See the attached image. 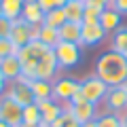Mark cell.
I'll use <instances>...</instances> for the list:
<instances>
[{"label": "cell", "mask_w": 127, "mask_h": 127, "mask_svg": "<svg viewBox=\"0 0 127 127\" xmlns=\"http://www.w3.org/2000/svg\"><path fill=\"white\" fill-rule=\"evenodd\" d=\"M93 74L106 83L108 87L125 85L127 83V57L117 51H106L95 59Z\"/></svg>", "instance_id": "obj_1"}, {"label": "cell", "mask_w": 127, "mask_h": 127, "mask_svg": "<svg viewBox=\"0 0 127 127\" xmlns=\"http://www.w3.org/2000/svg\"><path fill=\"white\" fill-rule=\"evenodd\" d=\"M0 72H2V76H4L6 83L21 78L23 74H21V62H19V57H17V55L4 57L2 62H0Z\"/></svg>", "instance_id": "obj_14"}, {"label": "cell", "mask_w": 127, "mask_h": 127, "mask_svg": "<svg viewBox=\"0 0 127 127\" xmlns=\"http://www.w3.org/2000/svg\"><path fill=\"white\" fill-rule=\"evenodd\" d=\"M81 127H97V125H95V121H89V123H83Z\"/></svg>", "instance_id": "obj_34"}, {"label": "cell", "mask_w": 127, "mask_h": 127, "mask_svg": "<svg viewBox=\"0 0 127 127\" xmlns=\"http://www.w3.org/2000/svg\"><path fill=\"white\" fill-rule=\"evenodd\" d=\"M17 127H45V125H26V123H21V125H17Z\"/></svg>", "instance_id": "obj_35"}, {"label": "cell", "mask_w": 127, "mask_h": 127, "mask_svg": "<svg viewBox=\"0 0 127 127\" xmlns=\"http://www.w3.org/2000/svg\"><path fill=\"white\" fill-rule=\"evenodd\" d=\"M64 11H66L68 21L72 23H83V19H85V2H81V0H68L64 4Z\"/></svg>", "instance_id": "obj_19"}, {"label": "cell", "mask_w": 127, "mask_h": 127, "mask_svg": "<svg viewBox=\"0 0 127 127\" xmlns=\"http://www.w3.org/2000/svg\"><path fill=\"white\" fill-rule=\"evenodd\" d=\"M81 2H85V0H81Z\"/></svg>", "instance_id": "obj_39"}, {"label": "cell", "mask_w": 127, "mask_h": 127, "mask_svg": "<svg viewBox=\"0 0 127 127\" xmlns=\"http://www.w3.org/2000/svg\"><path fill=\"white\" fill-rule=\"evenodd\" d=\"M0 17H2V6H0Z\"/></svg>", "instance_id": "obj_37"}, {"label": "cell", "mask_w": 127, "mask_h": 127, "mask_svg": "<svg viewBox=\"0 0 127 127\" xmlns=\"http://www.w3.org/2000/svg\"><path fill=\"white\" fill-rule=\"evenodd\" d=\"M121 121H123V127H127V112L121 114Z\"/></svg>", "instance_id": "obj_33"}, {"label": "cell", "mask_w": 127, "mask_h": 127, "mask_svg": "<svg viewBox=\"0 0 127 127\" xmlns=\"http://www.w3.org/2000/svg\"><path fill=\"white\" fill-rule=\"evenodd\" d=\"M78 83H81L78 93H81L87 102H91V104H95V106L104 104L106 93H108V85H106L102 78H97L95 74H89V76L81 78Z\"/></svg>", "instance_id": "obj_4"}, {"label": "cell", "mask_w": 127, "mask_h": 127, "mask_svg": "<svg viewBox=\"0 0 127 127\" xmlns=\"http://www.w3.org/2000/svg\"><path fill=\"white\" fill-rule=\"evenodd\" d=\"M51 47H45L38 40H32L30 45L21 47V49L17 51V57H19V62H21V74L28 81H34V76H36V66H38V62L45 57V53Z\"/></svg>", "instance_id": "obj_2"}, {"label": "cell", "mask_w": 127, "mask_h": 127, "mask_svg": "<svg viewBox=\"0 0 127 127\" xmlns=\"http://www.w3.org/2000/svg\"><path fill=\"white\" fill-rule=\"evenodd\" d=\"M55 59H57V66L59 70H72L76 68L83 59V47L78 42H66V40H59L55 45Z\"/></svg>", "instance_id": "obj_3"}, {"label": "cell", "mask_w": 127, "mask_h": 127, "mask_svg": "<svg viewBox=\"0 0 127 127\" xmlns=\"http://www.w3.org/2000/svg\"><path fill=\"white\" fill-rule=\"evenodd\" d=\"M38 108H40V117H42V125L49 127L51 123L55 121V119H59L64 114V110H66V106L59 104V102H55L53 97L51 100H45V102H36Z\"/></svg>", "instance_id": "obj_12"}, {"label": "cell", "mask_w": 127, "mask_h": 127, "mask_svg": "<svg viewBox=\"0 0 127 127\" xmlns=\"http://www.w3.org/2000/svg\"><path fill=\"white\" fill-rule=\"evenodd\" d=\"M11 23H13V21H9V19H4V17H0V38H9Z\"/></svg>", "instance_id": "obj_29"}, {"label": "cell", "mask_w": 127, "mask_h": 127, "mask_svg": "<svg viewBox=\"0 0 127 127\" xmlns=\"http://www.w3.org/2000/svg\"><path fill=\"white\" fill-rule=\"evenodd\" d=\"M66 110H70L72 117L76 119L81 125H83V123H89V121H95V117L100 114V106L87 102L81 93H76V95L72 97V102L66 104Z\"/></svg>", "instance_id": "obj_5"}, {"label": "cell", "mask_w": 127, "mask_h": 127, "mask_svg": "<svg viewBox=\"0 0 127 127\" xmlns=\"http://www.w3.org/2000/svg\"><path fill=\"white\" fill-rule=\"evenodd\" d=\"M49 127H81V123L72 117V112H70V110H64V114H62L59 119H55Z\"/></svg>", "instance_id": "obj_26"}, {"label": "cell", "mask_w": 127, "mask_h": 127, "mask_svg": "<svg viewBox=\"0 0 127 127\" xmlns=\"http://www.w3.org/2000/svg\"><path fill=\"white\" fill-rule=\"evenodd\" d=\"M21 19L28 21L30 26L38 28V26L45 23V11L38 6L36 0H26V2H23V9H21Z\"/></svg>", "instance_id": "obj_13"}, {"label": "cell", "mask_w": 127, "mask_h": 127, "mask_svg": "<svg viewBox=\"0 0 127 127\" xmlns=\"http://www.w3.org/2000/svg\"><path fill=\"white\" fill-rule=\"evenodd\" d=\"M26 0H0V6H2V17L9 19V21H17L21 19V9Z\"/></svg>", "instance_id": "obj_18"}, {"label": "cell", "mask_w": 127, "mask_h": 127, "mask_svg": "<svg viewBox=\"0 0 127 127\" xmlns=\"http://www.w3.org/2000/svg\"><path fill=\"white\" fill-rule=\"evenodd\" d=\"M97 21L102 23V28L106 30V34H112V32H117L119 28H121V21H123V15L119 13L117 9H112V6H106L104 11H102L100 19Z\"/></svg>", "instance_id": "obj_15"}, {"label": "cell", "mask_w": 127, "mask_h": 127, "mask_svg": "<svg viewBox=\"0 0 127 127\" xmlns=\"http://www.w3.org/2000/svg\"><path fill=\"white\" fill-rule=\"evenodd\" d=\"M34 40H38V42H42L45 47H51V49H55V45L59 42V32L55 30V28H51V26H38L36 28V36H34Z\"/></svg>", "instance_id": "obj_17"}, {"label": "cell", "mask_w": 127, "mask_h": 127, "mask_svg": "<svg viewBox=\"0 0 127 127\" xmlns=\"http://www.w3.org/2000/svg\"><path fill=\"white\" fill-rule=\"evenodd\" d=\"M78 87H81V83H78L76 78H72V76L55 78L53 81V100L66 106L68 102H72V97L78 93Z\"/></svg>", "instance_id": "obj_6"}, {"label": "cell", "mask_w": 127, "mask_h": 127, "mask_svg": "<svg viewBox=\"0 0 127 127\" xmlns=\"http://www.w3.org/2000/svg\"><path fill=\"white\" fill-rule=\"evenodd\" d=\"M106 38H108V34H106V30L102 28L100 21H83L81 23V47L83 49L97 47Z\"/></svg>", "instance_id": "obj_7"}, {"label": "cell", "mask_w": 127, "mask_h": 127, "mask_svg": "<svg viewBox=\"0 0 127 127\" xmlns=\"http://www.w3.org/2000/svg\"><path fill=\"white\" fill-rule=\"evenodd\" d=\"M112 9H117L121 15H127V0H112Z\"/></svg>", "instance_id": "obj_30"}, {"label": "cell", "mask_w": 127, "mask_h": 127, "mask_svg": "<svg viewBox=\"0 0 127 127\" xmlns=\"http://www.w3.org/2000/svg\"><path fill=\"white\" fill-rule=\"evenodd\" d=\"M66 21H68V17H66L64 6H57V9H51V11L45 13V26H51V28H55V30H59Z\"/></svg>", "instance_id": "obj_23"}, {"label": "cell", "mask_w": 127, "mask_h": 127, "mask_svg": "<svg viewBox=\"0 0 127 127\" xmlns=\"http://www.w3.org/2000/svg\"><path fill=\"white\" fill-rule=\"evenodd\" d=\"M57 32H59V40H66V42H78V45H81V23L66 21Z\"/></svg>", "instance_id": "obj_21"}, {"label": "cell", "mask_w": 127, "mask_h": 127, "mask_svg": "<svg viewBox=\"0 0 127 127\" xmlns=\"http://www.w3.org/2000/svg\"><path fill=\"white\" fill-rule=\"evenodd\" d=\"M0 127H11V125H6L4 121H0Z\"/></svg>", "instance_id": "obj_36"}, {"label": "cell", "mask_w": 127, "mask_h": 127, "mask_svg": "<svg viewBox=\"0 0 127 127\" xmlns=\"http://www.w3.org/2000/svg\"><path fill=\"white\" fill-rule=\"evenodd\" d=\"M32 93H34V100L36 102H45L53 97V81H40V78H34L30 81Z\"/></svg>", "instance_id": "obj_16"}, {"label": "cell", "mask_w": 127, "mask_h": 127, "mask_svg": "<svg viewBox=\"0 0 127 127\" xmlns=\"http://www.w3.org/2000/svg\"><path fill=\"white\" fill-rule=\"evenodd\" d=\"M125 89H127V83H125Z\"/></svg>", "instance_id": "obj_38"}, {"label": "cell", "mask_w": 127, "mask_h": 127, "mask_svg": "<svg viewBox=\"0 0 127 127\" xmlns=\"http://www.w3.org/2000/svg\"><path fill=\"white\" fill-rule=\"evenodd\" d=\"M17 47L13 45L11 38H0V62L4 57H11V55H17Z\"/></svg>", "instance_id": "obj_27"}, {"label": "cell", "mask_w": 127, "mask_h": 127, "mask_svg": "<svg viewBox=\"0 0 127 127\" xmlns=\"http://www.w3.org/2000/svg\"><path fill=\"white\" fill-rule=\"evenodd\" d=\"M9 97H13L17 104H21V106H30V104H34V93H32V87H30V81H28L26 76H21V78H17V81H11V83H6V91H4Z\"/></svg>", "instance_id": "obj_8"}, {"label": "cell", "mask_w": 127, "mask_h": 127, "mask_svg": "<svg viewBox=\"0 0 127 127\" xmlns=\"http://www.w3.org/2000/svg\"><path fill=\"white\" fill-rule=\"evenodd\" d=\"M34 36H36V28L30 26L28 21H23V19H17V21L11 23L9 38L13 40V45L17 47V49H21V47L30 45V42L34 40Z\"/></svg>", "instance_id": "obj_10"}, {"label": "cell", "mask_w": 127, "mask_h": 127, "mask_svg": "<svg viewBox=\"0 0 127 127\" xmlns=\"http://www.w3.org/2000/svg\"><path fill=\"white\" fill-rule=\"evenodd\" d=\"M110 51H117L127 57V26H121L117 32L110 34Z\"/></svg>", "instance_id": "obj_20"}, {"label": "cell", "mask_w": 127, "mask_h": 127, "mask_svg": "<svg viewBox=\"0 0 127 127\" xmlns=\"http://www.w3.org/2000/svg\"><path fill=\"white\" fill-rule=\"evenodd\" d=\"M6 91V81H4V76H2V72H0V95Z\"/></svg>", "instance_id": "obj_31"}, {"label": "cell", "mask_w": 127, "mask_h": 127, "mask_svg": "<svg viewBox=\"0 0 127 127\" xmlns=\"http://www.w3.org/2000/svg\"><path fill=\"white\" fill-rule=\"evenodd\" d=\"M95 125L97 127H123V121H121V114L110 112V110L104 108L95 117Z\"/></svg>", "instance_id": "obj_22"}, {"label": "cell", "mask_w": 127, "mask_h": 127, "mask_svg": "<svg viewBox=\"0 0 127 127\" xmlns=\"http://www.w3.org/2000/svg\"><path fill=\"white\" fill-rule=\"evenodd\" d=\"M21 123H26V125H42L40 108H38L36 102H34V104H30V106H23V117H21Z\"/></svg>", "instance_id": "obj_24"}, {"label": "cell", "mask_w": 127, "mask_h": 127, "mask_svg": "<svg viewBox=\"0 0 127 127\" xmlns=\"http://www.w3.org/2000/svg\"><path fill=\"white\" fill-rule=\"evenodd\" d=\"M106 6H102L100 2H95V0H85V19L83 21H97Z\"/></svg>", "instance_id": "obj_25"}, {"label": "cell", "mask_w": 127, "mask_h": 127, "mask_svg": "<svg viewBox=\"0 0 127 127\" xmlns=\"http://www.w3.org/2000/svg\"><path fill=\"white\" fill-rule=\"evenodd\" d=\"M21 117H23V106L17 104L6 93L0 95V121H4L11 127H17L21 125Z\"/></svg>", "instance_id": "obj_9"}, {"label": "cell", "mask_w": 127, "mask_h": 127, "mask_svg": "<svg viewBox=\"0 0 127 127\" xmlns=\"http://www.w3.org/2000/svg\"><path fill=\"white\" fill-rule=\"evenodd\" d=\"M38 2V6H40L42 11H51V9H57V6H64L66 4V2H68V0H36Z\"/></svg>", "instance_id": "obj_28"}, {"label": "cell", "mask_w": 127, "mask_h": 127, "mask_svg": "<svg viewBox=\"0 0 127 127\" xmlns=\"http://www.w3.org/2000/svg\"><path fill=\"white\" fill-rule=\"evenodd\" d=\"M104 106H106V110L117 112V114L127 112V89H125V85L108 87V93H106Z\"/></svg>", "instance_id": "obj_11"}, {"label": "cell", "mask_w": 127, "mask_h": 127, "mask_svg": "<svg viewBox=\"0 0 127 127\" xmlns=\"http://www.w3.org/2000/svg\"><path fill=\"white\" fill-rule=\"evenodd\" d=\"M95 2H100L102 6H110V4H112V0H95Z\"/></svg>", "instance_id": "obj_32"}]
</instances>
